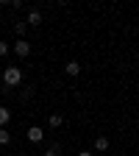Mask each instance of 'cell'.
<instances>
[{
  "mask_svg": "<svg viewBox=\"0 0 139 156\" xmlns=\"http://www.w3.org/2000/svg\"><path fill=\"white\" fill-rule=\"evenodd\" d=\"M3 81H6V87H17L23 81V70L19 67H6L3 70Z\"/></svg>",
  "mask_w": 139,
  "mask_h": 156,
  "instance_id": "1",
  "label": "cell"
},
{
  "mask_svg": "<svg viewBox=\"0 0 139 156\" xmlns=\"http://www.w3.org/2000/svg\"><path fill=\"white\" fill-rule=\"evenodd\" d=\"M14 53H17L19 58H28V56H31V42H25V39H17V42H14Z\"/></svg>",
  "mask_w": 139,
  "mask_h": 156,
  "instance_id": "2",
  "label": "cell"
},
{
  "mask_svg": "<svg viewBox=\"0 0 139 156\" xmlns=\"http://www.w3.org/2000/svg\"><path fill=\"white\" fill-rule=\"evenodd\" d=\"M25 23L36 28L39 23H42V11H36V9H31V11H28V17H25Z\"/></svg>",
  "mask_w": 139,
  "mask_h": 156,
  "instance_id": "3",
  "label": "cell"
},
{
  "mask_svg": "<svg viewBox=\"0 0 139 156\" xmlns=\"http://www.w3.org/2000/svg\"><path fill=\"white\" fill-rule=\"evenodd\" d=\"M42 136H45V131H42V128H36V126H31V128H28V140H31L33 145H36V142H42Z\"/></svg>",
  "mask_w": 139,
  "mask_h": 156,
  "instance_id": "4",
  "label": "cell"
},
{
  "mask_svg": "<svg viewBox=\"0 0 139 156\" xmlns=\"http://www.w3.org/2000/svg\"><path fill=\"white\" fill-rule=\"evenodd\" d=\"M64 73L67 75H78V73H81V64H78V62H67L64 64Z\"/></svg>",
  "mask_w": 139,
  "mask_h": 156,
  "instance_id": "5",
  "label": "cell"
},
{
  "mask_svg": "<svg viewBox=\"0 0 139 156\" xmlns=\"http://www.w3.org/2000/svg\"><path fill=\"white\" fill-rule=\"evenodd\" d=\"M95 151H109V136H97V140H95Z\"/></svg>",
  "mask_w": 139,
  "mask_h": 156,
  "instance_id": "6",
  "label": "cell"
},
{
  "mask_svg": "<svg viewBox=\"0 0 139 156\" xmlns=\"http://www.w3.org/2000/svg\"><path fill=\"white\" fill-rule=\"evenodd\" d=\"M9 120H11V112H9L6 106H0V128H3V126H6Z\"/></svg>",
  "mask_w": 139,
  "mask_h": 156,
  "instance_id": "7",
  "label": "cell"
},
{
  "mask_svg": "<svg viewBox=\"0 0 139 156\" xmlns=\"http://www.w3.org/2000/svg\"><path fill=\"white\" fill-rule=\"evenodd\" d=\"M61 123H64V117H61V114H50V128H58Z\"/></svg>",
  "mask_w": 139,
  "mask_h": 156,
  "instance_id": "8",
  "label": "cell"
},
{
  "mask_svg": "<svg viewBox=\"0 0 139 156\" xmlns=\"http://www.w3.org/2000/svg\"><path fill=\"white\" fill-rule=\"evenodd\" d=\"M9 142H11V134L6 128H0V145H9Z\"/></svg>",
  "mask_w": 139,
  "mask_h": 156,
  "instance_id": "9",
  "label": "cell"
},
{
  "mask_svg": "<svg viewBox=\"0 0 139 156\" xmlns=\"http://www.w3.org/2000/svg\"><path fill=\"white\" fill-rule=\"evenodd\" d=\"M14 31H17V34H19V36H23V34H25V31H28V23H17V25H14Z\"/></svg>",
  "mask_w": 139,
  "mask_h": 156,
  "instance_id": "10",
  "label": "cell"
},
{
  "mask_svg": "<svg viewBox=\"0 0 139 156\" xmlns=\"http://www.w3.org/2000/svg\"><path fill=\"white\" fill-rule=\"evenodd\" d=\"M9 53V42H3V39H0V56H6Z\"/></svg>",
  "mask_w": 139,
  "mask_h": 156,
  "instance_id": "11",
  "label": "cell"
},
{
  "mask_svg": "<svg viewBox=\"0 0 139 156\" xmlns=\"http://www.w3.org/2000/svg\"><path fill=\"white\" fill-rule=\"evenodd\" d=\"M42 156H58V148H50L47 153H42Z\"/></svg>",
  "mask_w": 139,
  "mask_h": 156,
  "instance_id": "12",
  "label": "cell"
},
{
  "mask_svg": "<svg viewBox=\"0 0 139 156\" xmlns=\"http://www.w3.org/2000/svg\"><path fill=\"white\" fill-rule=\"evenodd\" d=\"M78 156H92V153H89V151H81V153H78Z\"/></svg>",
  "mask_w": 139,
  "mask_h": 156,
  "instance_id": "13",
  "label": "cell"
}]
</instances>
